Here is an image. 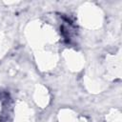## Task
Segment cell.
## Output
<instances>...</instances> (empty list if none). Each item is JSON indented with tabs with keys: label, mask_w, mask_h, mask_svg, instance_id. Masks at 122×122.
I'll return each instance as SVG.
<instances>
[{
	"label": "cell",
	"mask_w": 122,
	"mask_h": 122,
	"mask_svg": "<svg viewBox=\"0 0 122 122\" xmlns=\"http://www.w3.org/2000/svg\"><path fill=\"white\" fill-rule=\"evenodd\" d=\"M69 120H70V122H71V115L69 116ZM68 122H69V121H68Z\"/></svg>",
	"instance_id": "obj_1"
}]
</instances>
